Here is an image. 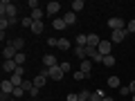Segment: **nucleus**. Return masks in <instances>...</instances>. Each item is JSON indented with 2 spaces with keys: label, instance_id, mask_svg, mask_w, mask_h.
<instances>
[{
  "label": "nucleus",
  "instance_id": "72a5a7b5",
  "mask_svg": "<svg viewBox=\"0 0 135 101\" xmlns=\"http://www.w3.org/2000/svg\"><path fill=\"white\" fill-rule=\"evenodd\" d=\"M126 32H128V34H135V20H131V23L126 25Z\"/></svg>",
  "mask_w": 135,
  "mask_h": 101
},
{
  "label": "nucleus",
  "instance_id": "c03bdc74",
  "mask_svg": "<svg viewBox=\"0 0 135 101\" xmlns=\"http://www.w3.org/2000/svg\"><path fill=\"white\" fill-rule=\"evenodd\" d=\"M131 101H135V94H133V97H131Z\"/></svg>",
  "mask_w": 135,
  "mask_h": 101
},
{
  "label": "nucleus",
  "instance_id": "f257e3e1",
  "mask_svg": "<svg viewBox=\"0 0 135 101\" xmlns=\"http://www.w3.org/2000/svg\"><path fill=\"white\" fill-rule=\"evenodd\" d=\"M45 74H47V79H54V81H61L65 72L61 70V65H54V67H47V70H45Z\"/></svg>",
  "mask_w": 135,
  "mask_h": 101
},
{
  "label": "nucleus",
  "instance_id": "412c9836",
  "mask_svg": "<svg viewBox=\"0 0 135 101\" xmlns=\"http://www.w3.org/2000/svg\"><path fill=\"white\" fill-rule=\"evenodd\" d=\"M74 56L81 58V61H83V58H88L86 56V47H79V45H77V47H74Z\"/></svg>",
  "mask_w": 135,
  "mask_h": 101
},
{
  "label": "nucleus",
  "instance_id": "58836bf2",
  "mask_svg": "<svg viewBox=\"0 0 135 101\" xmlns=\"http://www.w3.org/2000/svg\"><path fill=\"white\" fill-rule=\"evenodd\" d=\"M14 74H18V77H23V74H25V67L23 65H18V67H16V72Z\"/></svg>",
  "mask_w": 135,
  "mask_h": 101
},
{
  "label": "nucleus",
  "instance_id": "9d476101",
  "mask_svg": "<svg viewBox=\"0 0 135 101\" xmlns=\"http://www.w3.org/2000/svg\"><path fill=\"white\" fill-rule=\"evenodd\" d=\"M79 70H81L83 74H88V77H90V72H92V61H90V58H83V61H81V67H79Z\"/></svg>",
  "mask_w": 135,
  "mask_h": 101
},
{
  "label": "nucleus",
  "instance_id": "a19ab883",
  "mask_svg": "<svg viewBox=\"0 0 135 101\" xmlns=\"http://www.w3.org/2000/svg\"><path fill=\"white\" fill-rule=\"evenodd\" d=\"M101 101H113V99H110V97H104V99H101Z\"/></svg>",
  "mask_w": 135,
  "mask_h": 101
},
{
  "label": "nucleus",
  "instance_id": "aec40b11",
  "mask_svg": "<svg viewBox=\"0 0 135 101\" xmlns=\"http://www.w3.org/2000/svg\"><path fill=\"white\" fill-rule=\"evenodd\" d=\"M59 49H61V52H68V49H70V41L68 38H59Z\"/></svg>",
  "mask_w": 135,
  "mask_h": 101
},
{
  "label": "nucleus",
  "instance_id": "37998d69",
  "mask_svg": "<svg viewBox=\"0 0 135 101\" xmlns=\"http://www.w3.org/2000/svg\"><path fill=\"white\" fill-rule=\"evenodd\" d=\"M9 101H18V99H14V97H11V99H9Z\"/></svg>",
  "mask_w": 135,
  "mask_h": 101
},
{
  "label": "nucleus",
  "instance_id": "473e14b6",
  "mask_svg": "<svg viewBox=\"0 0 135 101\" xmlns=\"http://www.w3.org/2000/svg\"><path fill=\"white\" fill-rule=\"evenodd\" d=\"M61 70H63V72L68 74V72H70V70H72V65H70V63H68V61H63V63H61Z\"/></svg>",
  "mask_w": 135,
  "mask_h": 101
},
{
  "label": "nucleus",
  "instance_id": "ddd939ff",
  "mask_svg": "<svg viewBox=\"0 0 135 101\" xmlns=\"http://www.w3.org/2000/svg\"><path fill=\"white\" fill-rule=\"evenodd\" d=\"M101 38L97 36V34H88V47H99Z\"/></svg>",
  "mask_w": 135,
  "mask_h": 101
},
{
  "label": "nucleus",
  "instance_id": "f3484780",
  "mask_svg": "<svg viewBox=\"0 0 135 101\" xmlns=\"http://www.w3.org/2000/svg\"><path fill=\"white\" fill-rule=\"evenodd\" d=\"M32 34H36V36L43 34V20H36V23L32 25Z\"/></svg>",
  "mask_w": 135,
  "mask_h": 101
},
{
  "label": "nucleus",
  "instance_id": "6ab92c4d",
  "mask_svg": "<svg viewBox=\"0 0 135 101\" xmlns=\"http://www.w3.org/2000/svg\"><path fill=\"white\" fill-rule=\"evenodd\" d=\"M9 81L14 83V88H20V85H23V81H25V79H23V77H18V74H11V77H9Z\"/></svg>",
  "mask_w": 135,
  "mask_h": 101
},
{
  "label": "nucleus",
  "instance_id": "423d86ee",
  "mask_svg": "<svg viewBox=\"0 0 135 101\" xmlns=\"http://www.w3.org/2000/svg\"><path fill=\"white\" fill-rule=\"evenodd\" d=\"M0 92H2V94H14V83H11L9 81V79H5V81H2V83H0Z\"/></svg>",
  "mask_w": 135,
  "mask_h": 101
},
{
  "label": "nucleus",
  "instance_id": "39448f33",
  "mask_svg": "<svg viewBox=\"0 0 135 101\" xmlns=\"http://www.w3.org/2000/svg\"><path fill=\"white\" fill-rule=\"evenodd\" d=\"M108 27H110V32H117V29H126V23L122 18H110L108 20Z\"/></svg>",
  "mask_w": 135,
  "mask_h": 101
},
{
  "label": "nucleus",
  "instance_id": "4be33fe9",
  "mask_svg": "<svg viewBox=\"0 0 135 101\" xmlns=\"http://www.w3.org/2000/svg\"><path fill=\"white\" fill-rule=\"evenodd\" d=\"M83 7H86V2H83V0H74V2H72V11H74V14H77V11H81Z\"/></svg>",
  "mask_w": 135,
  "mask_h": 101
},
{
  "label": "nucleus",
  "instance_id": "c85d7f7f",
  "mask_svg": "<svg viewBox=\"0 0 135 101\" xmlns=\"http://www.w3.org/2000/svg\"><path fill=\"white\" fill-rule=\"evenodd\" d=\"M23 88H25V90H34V88H36V85H34V81H27V79H25V81H23Z\"/></svg>",
  "mask_w": 135,
  "mask_h": 101
},
{
  "label": "nucleus",
  "instance_id": "a878e982",
  "mask_svg": "<svg viewBox=\"0 0 135 101\" xmlns=\"http://www.w3.org/2000/svg\"><path fill=\"white\" fill-rule=\"evenodd\" d=\"M25 92H27V90H25L23 85H20V88H14V94H11V97H14V99H18V97H25Z\"/></svg>",
  "mask_w": 135,
  "mask_h": 101
},
{
  "label": "nucleus",
  "instance_id": "e433bc0d",
  "mask_svg": "<svg viewBox=\"0 0 135 101\" xmlns=\"http://www.w3.org/2000/svg\"><path fill=\"white\" fill-rule=\"evenodd\" d=\"M27 7H29V9H38V2H36V0H29V2H27Z\"/></svg>",
  "mask_w": 135,
  "mask_h": 101
},
{
  "label": "nucleus",
  "instance_id": "5701e85b",
  "mask_svg": "<svg viewBox=\"0 0 135 101\" xmlns=\"http://www.w3.org/2000/svg\"><path fill=\"white\" fill-rule=\"evenodd\" d=\"M115 56H113V54H108V56H104V65H106V67H113V65H115Z\"/></svg>",
  "mask_w": 135,
  "mask_h": 101
},
{
  "label": "nucleus",
  "instance_id": "6e6552de",
  "mask_svg": "<svg viewBox=\"0 0 135 101\" xmlns=\"http://www.w3.org/2000/svg\"><path fill=\"white\" fill-rule=\"evenodd\" d=\"M32 81H34V85H36V88H38V90H41V88H43L45 83H47V74H45V70H43V72H41V74H36V77H34Z\"/></svg>",
  "mask_w": 135,
  "mask_h": 101
},
{
  "label": "nucleus",
  "instance_id": "f8f14e48",
  "mask_svg": "<svg viewBox=\"0 0 135 101\" xmlns=\"http://www.w3.org/2000/svg\"><path fill=\"white\" fill-rule=\"evenodd\" d=\"M9 45L16 49V52H23V47H25V38H14V41H9Z\"/></svg>",
  "mask_w": 135,
  "mask_h": 101
},
{
  "label": "nucleus",
  "instance_id": "2f4dec72",
  "mask_svg": "<svg viewBox=\"0 0 135 101\" xmlns=\"http://www.w3.org/2000/svg\"><path fill=\"white\" fill-rule=\"evenodd\" d=\"M95 54H97V47H86V56L88 58H92Z\"/></svg>",
  "mask_w": 135,
  "mask_h": 101
},
{
  "label": "nucleus",
  "instance_id": "4468645a",
  "mask_svg": "<svg viewBox=\"0 0 135 101\" xmlns=\"http://www.w3.org/2000/svg\"><path fill=\"white\" fill-rule=\"evenodd\" d=\"M52 27L56 29V32H61V29H65L68 25H65V20H63V18H59V16H56V18L52 20Z\"/></svg>",
  "mask_w": 135,
  "mask_h": 101
},
{
  "label": "nucleus",
  "instance_id": "f03ea898",
  "mask_svg": "<svg viewBox=\"0 0 135 101\" xmlns=\"http://www.w3.org/2000/svg\"><path fill=\"white\" fill-rule=\"evenodd\" d=\"M59 11H61V2H56V0H52V2H47V5H45V14L52 16V18H56Z\"/></svg>",
  "mask_w": 135,
  "mask_h": 101
},
{
  "label": "nucleus",
  "instance_id": "c9c22d12",
  "mask_svg": "<svg viewBox=\"0 0 135 101\" xmlns=\"http://www.w3.org/2000/svg\"><path fill=\"white\" fill-rule=\"evenodd\" d=\"M47 45L50 47H59V38H47Z\"/></svg>",
  "mask_w": 135,
  "mask_h": 101
},
{
  "label": "nucleus",
  "instance_id": "1a4fd4ad",
  "mask_svg": "<svg viewBox=\"0 0 135 101\" xmlns=\"http://www.w3.org/2000/svg\"><path fill=\"white\" fill-rule=\"evenodd\" d=\"M43 65H45V70H47V67H54V65H59V58L54 56V54H45L43 56Z\"/></svg>",
  "mask_w": 135,
  "mask_h": 101
},
{
  "label": "nucleus",
  "instance_id": "0eeeda50",
  "mask_svg": "<svg viewBox=\"0 0 135 101\" xmlns=\"http://www.w3.org/2000/svg\"><path fill=\"white\" fill-rule=\"evenodd\" d=\"M128 36V32L126 29H117V32H113V36H110V43H122V41Z\"/></svg>",
  "mask_w": 135,
  "mask_h": 101
},
{
  "label": "nucleus",
  "instance_id": "cd10ccee",
  "mask_svg": "<svg viewBox=\"0 0 135 101\" xmlns=\"http://www.w3.org/2000/svg\"><path fill=\"white\" fill-rule=\"evenodd\" d=\"M74 79L77 81H83V79H88V74H83L81 70H74Z\"/></svg>",
  "mask_w": 135,
  "mask_h": 101
},
{
  "label": "nucleus",
  "instance_id": "79ce46f5",
  "mask_svg": "<svg viewBox=\"0 0 135 101\" xmlns=\"http://www.w3.org/2000/svg\"><path fill=\"white\" fill-rule=\"evenodd\" d=\"M79 101H88V99H81V97H79Z\"/></svg>",
  "mask_w": 135,
  "mask_h": 101
},
{
  "label": "nucleus",
  "instance_id": "f704fd0d",
  "mask_svg": "<svg viewBox=\"0 0 135 101\" xmlns=\"http://www.w3.org/2000/svg\"><path fill=\"white\" fill-rule=\"evenodd\" d=\"M119 94H122V97H126V94H131V90H128V85H122V88H119Z\"/></svg>",
  "mask_w": 135,
  "mask_h": 101
},
{
  "label": "nucleus",
  "instance_id": "dca6fc26",
  "mask_svg": "<svg viewBox=\"0 0 135 101\" xmlns=\"http://www.w3.org/2000/svg\"><path fill=\"white\" fill-rule=\"evenodd\" d=\"M108 88H115V90H119V88H122V83H119V79H117V77H108Z\"/></svg>",
  "mask_w": 135,
  "mask_h": 101
},
{
  "label": "nucleus",
  "instance_id": "20e7f679",
  "mask_svg": "<svg viewBox=\"0 0 135 101\" xmlns=\"http://www.w3.org/2000/svg\"><path fill=\"white\" fill-rule=\"evenodd\" d=\"M16 54H18V52H16V49L11 47L9 43H7L5 47H2V58H5V61H14V58H16Z\"/></svg>",
  "mask_w": 135,
  "mask_h": 101
},
{
  "label": "nucleus",
  "instance_id": "7c9ffc66",
  "mask_svg": "<svg viewBox=\"0 0 135 101\" xmlns=\"http://www.w3.org/2000/svg\"><path fill=\"white\" fill-rule=\"evenodd\" d=\"M79 97H81V99H88V101H90L92 92H90V90H81V92H79Z\"/></svg>",
  "mask_w": 135,
  "mask_h": 101
},
{
  "label": "nucleus",
  "instance_id": "b1692460",
  "mask_svg": "<svg viewBox=\"0 0 135 101\" xmlns=\"http://www.w3.org/2000/svg\"><path fill=\"white\" fill-rule=\"evenodd\" d=\"M32 20L36 23V20H43V9H34L32 11Z\"/></svg>",
  "mask_w": 135,
  "mask_h": 101
},
{
  "label": "nucleus",
  "instance_id": "2eb2a0df",
  "mask_svg": "<svg viewBox=\"0 0 135 101\" xmlns=\"http://www.w3.org/2000/svg\"><path fill=\"white\" fill-rule=\"evenodd\" d=\"M63 20H65V25H74L77 23V14H74V11H68V14L63 16Z\"/></svg>",
  "mask_w": 135,
  "mask_h": 101
},
{
  "label": "nucleus",
  "instance_id": "4c0bfd02",
  "mask_svg": "<svg viewBox=\"0 0 135 101\" xmlns=\"http://www.w3.org/2000/svg\"><path fill=\"white\" fill-rule=\"evenodd\" d=\"M65 101H79V94H74V92H72V94L65 97Z\"/></svg>",
  "mask_w": 135,
  "mask_h": 101
},
{
  "label": "nucleus",
  "instance_id": "c756f323",
  "mask_svg": "<svg viewBox=\"0 0 135 101\" xmlns=\"http://www.w3.org/2000/svg\"><path fill=\"white\" fill-rule=\"evenodd\" d=\"M7 27H9V20H7V18H0V32L5 34V29H7Z\"/></svg>",
  "mask_w": 135,
  "mask_h": 101
},
{
  "label": "nucleus",
  "instance_id": "ea45409f",
  "mask_svg": "<svg viewBox=\"0 0 135 101\" xmlns=\"http://www.w3.org/2000/svg\"><path fill=\"white\" fill-rule=\"evenodd\" d=\"M128 90H131V94H135V81H131V85H128Z\"/></svg>",
  "mask_w": 135,
  "mask_h": 101
},
{
  "label": "nucleus",
  "instance_id": "393cba45",
  "mask_svg": "<svg viewBox=\"0 0 135 101\" xmlns=\"http://www.w3.org/2000/svg\"><path fill=\"white\" fill-rule=\"evenodd\" d=\"M14 61H16V65H23V63L27 61V56H25V52H18V54H16V58H14Z\"/></svg>",
  "mask_w": 135,
  "mask_h": 101
},
{
  "label": "nucleus",
  "instance_id": "9b49d317",
  "mask_svg": "<svg viewBox=\"0 0 135 101\" xmlns=\"http://www.w3.org/2000/svg\"><path fill=\"white\" fill-rule=\"evenodd\" d=\"M16 61H2V70H5V72H9V74H14L16 72Z\"/></svg>",
  "mask_w": 135,
  "mask_h": 101
},
{
  "label": "nucleus",
  "instance_id": "bb28decb",
  "mask_svg": "<svg viewBox=\"0 0 135 101\" xmlns=\"http://www.w3.org/2000/svg\"><path fill=\"white\" fill-rule=\"evenodd\" d=\"M32 25H34L32 16H25V18H23V27H29V29H32Z\"/></svg>",
  "mask_w": 135,
  "mask_h": 101
},
{
  "label": "nucleus",
  "instance_id": "7ed1b4c3",
  "mask_svg": "<svg viewBox=\"0 0 135 101\" xmlns=\"http://www.w3.org/2000/svg\"><path fill=\"white\" fill-rule=\"evenodd\" d=\"M97 52H99L101 56H108V54L113 52V43H110V41H101L99 47H97Z\"/></svg>",
  "mask_w": 135,
  "mask_h": 101
},
{
  "label": "nucleus",
  "instance_id": "a211bd4d",
  "mask_svg": "<svg viewBox=\"0 0 135 101\" xmlns=\"http://www.w3.org/2000/svg\"><path fill=\"white\" fill-rule=\"evenodd\" d=\"M77 45L79 47H88V34H79L77 36Z\"/></svg>",
  "mask_w": 135,
  "mask_h": 101
}]
</instances>
